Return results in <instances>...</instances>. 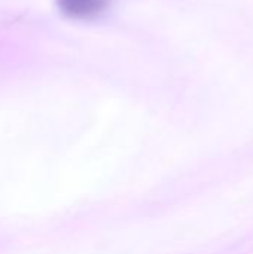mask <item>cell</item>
I'll return each mask as SVG.
<instances>
[{"label": "cell", "mask_w": 253, "mask_h": 254, "mask_svg": "<svg viewBox=\"0 0 253 254\" xmlns=\"http://www.w3.org/2000/svg\"><path fill=\"white\" fill-rule=\"evenodd\" d=\"M57 4L69 18L92 19L107 10L109 0H57Z\"/></svg>", "instance_id": "cell-1"}]
</instances>
